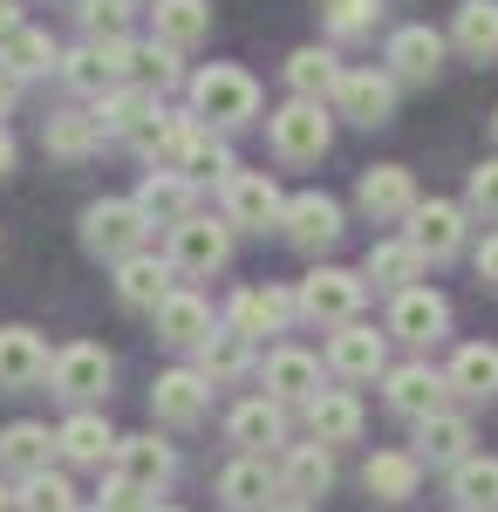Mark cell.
I'll return each mask as SVG.
<instances>
[{"label":"cell","mask_w":498,"mask_h":512,"mask_svg":"<svg viewBox=\"0 0 498 512\" xmlns=\"http://www.w3.org/2000/svg\"><path fill=\"white\" fill-rule=\"evenodd\" d=\"M362 274L376 280V287L410 294V287L423 280V253L410 246V239H376V246H369V260H362Z\"/></svg>","instance_id":"cell-32"},{"label":"cell","mask_w":498,"mask_h":512,"mask_svg":"<svg viewBox=\"0 0 498 512\" xmlns=\"http://www.w3.org/2000/svg\"><path fill=\"white\" fill-rule=\"evenodd\" d=\"M417 444H423V458H430V465H451V472H458L464 458H471V424L444 410V417H430V424H423Z\"/></svg>","instance_id":"cell-40"},{"label":"cell","mask_w":498,"mask_h":512,"mask_svg":"<svg viewBox=\"0 0 498 512\" xmlns=\"http://www.w3.org/2000/svg\"><path fill=\"white\" fill-rule=\"evenodd\" d=\"M110 376H116V362L96 342H76V349H62L55 355V369H48V383L69 396V403H96V396L110 390Z\"/></svg>","instance_id":"cell-9"},{"label":"cell","mask_w":498,"mask_h":512,"mask_svg":"<svg viewBox=\"0 0 498 512\" xmlns=\"http://www.w3.org/2000/svg\"><path fill=\"white\" fill-rule=\"evenodd\" d=\"M55 369V355L35 328H0V390H35Z\"/></svg>","instance_id":"cell-17"},{"label":"cell","mask_w":498,"mask_h":512,"mask_svg":"<svg viewBox=\"0 0 498 512\" xmlns=\"http://www.w3.org/2000/svg\"><path fill=\"white\" fill-rule=\"evenodd\" d=\"M226 437L246 451V458H260L267 444H280V437H287V410H280L273 396H246V403L226 417Z\"/></svg>","instance_id":"cell-23"},{"label":"cell","mask_w":498,"mask_h":512,"mask_svg":"<svg viewBox=\"0 0 498 512\" xmlns=\"http://www.w3.org/2000/svg\"><path fill=\"white\" fill-rule=\"evenodd\" d=\"M471 205H478L485 219H498V158L471 171Z\"/></svg>","instance_id":"cell-49"},{"label":"cell","mask_w":498,"mask_h":512,"mask_svg":"<svg viewBox=\"0 0 498 512\" xmlns=\"http://www.w3.org/2000/svg\"><path fill=\"white\" fill-rule=\"evenodd\" d=\"M212 35V7L205 0H157V41L164 48H198Z\"/></svg>","instance_id":"cell-38"},{"label":"cell","mask_w":498,"mask_h":512,"mask_svg":"<svg viewBox=\"0 0 498 512\" xmlns=\"http://www.w3.org/2000/svg\"><path fill=\"white\" fill-rule=\"evenodd\" d=\"M280 212H287V198H280V185L267 171H232L226 178V226L267 233V226H280Z\"/></svg>","instance_id":"cell-5"},{"label":"cell","mask_w":498,"mask_h":512,"mask_svg":"<svg viewBox=\"0 0 498 512\" xmlns=\"http://www.w3.org/2000/svg\"><path fill=\"white\" fill-rule=\"evenodd\" d=\"M96 512H151V492H137V485L110 478V485H103V499H96Z\"/></svg>","instance_id":"cell-48"},{"label":"cell","mask_w":498,"mask_h":512,"mask_svg":"<svg viewBox=\"0 0 498 512\" xmlns=\"http://www.w3.org/2000/svg\"><path fill=\"white\" fill-rule=\"evenodd\" d=\"M355 205H362L369 219H410L423 198H417V178H410L403 164H369L362 185H355Z\"/></svg>","instance_id":"cell-10"},{"label":"cell","mask_w":498,"mask_h":512,"mask_svg":"<svg viewBox=\"0 0 498 512\" xmlns=\"http://www.w3.org/2000/svg\"><path fill=\"white\" fill-rule=\"evenodd\" d=\"M280 233H287V246H301V253H328V246L342 239V205H335L328 192L287 198V212H280Z\"/></svg>","instance_id":"cell-7"},{"label":"cell","mask_w":498,"mask_h":512,"mask_svg":"<svg viewBox=\"0 0 498 512\" xmlns=\"http://www.w3.org/2000/svg\"><path fill=\"white\" fill-rule=\"evenodd\" d=\"M348 69L328 55V48H294L287 55V89L301 96V103H321V96H335V82H342Z\"/></svg>","instance_id":"cell-35"},{"label":"cell","mask_w":498,"mask_h":512,"mask_svg":"<svg viewBox=\"0 0 498 512\" xmlns=\"http://www.w3.org/2000/svg\"><path fill=\"white\" fill-rule=\"evenodd\" d=\"M417 478H423V465L410 458V451H376V458L362 465V485H369L376 506H403V499H417Z\"/></svg>","instance_id":"cell-27"},{"label":"cell","mask_w":498,"mask_h":512,"mask_svg":"<svg viewBox=\"0 0 498 512\" xmlns=\"http://www.w3.org/2000/svg\"><path fill=\"white\" fill-rule=\"evenodd\" d=\"M48 451H55L48 424H7V431H0V465H7V472H21V478L48 472Z\"/></svg>","instance_id":"cell-36"},{"label":"cell","mask_w":498,"mask_h":512,"mask_svg":"<svg viewBox=\"0 0 498 512\" xmlns=\"http://www.w3.org/2000/svg\"><path fill=\"white\" fill-rule=\"evenodd\" d=\"M0 7H7V0H0Z\"/></svg>","instance_id":"cell-57"},{"label":"cell","mask_w":498,"mask_h":512,"mask_svg":"<svg viewBox=\"0 0 498 512\" xmlns=\"http://www.w3.org/2000/svg\"><path fill=\"white\" fill-rule=\"evenodd\" d=\"M492 137H498V117H492Z\"/></svg>","instance_id":"cell-56"},{"label":"cell","mask_w":498,"mask_h":512,"mask_svg":"<svg viewBox=\"0 0 498 512\" xmlns=\"http://www.w3.org/2000/svg\"><path fill=\"white\" fill-rule=\"evenodd\" d=\"M96 123H103V137H137V144H144L157 130V96L137 89V82H130V89H110V96L96 103Z\"/></svg>","instance_id":"cell-24"},{"label":"cell","mask_w":498,"mask_h":512,"mask_svg":"<svg viewBox=\"0 0 498 512\" xmlns=\"http://www.w3.org/2000/svg\"><path fill=\"white\" fill-rule=\"evenodd\" d=\"M76 14H82V28H89L96 41H123V21H130V0H82Z\"/></svg>","instance_id":"cell-46"},{"label":"cell","mask_w":498,"mask_h":512,"mask_svg":"<svg viewBox=\"0 0 498 512\" xmlns=\"http://www.w3.org/2000/svg\"><path fill=\"white\" fill-rule=\"evenodd\" d=\"M137 212H144L151 226H185V219H192V178H178V171H151L144 192H137Z\"/></svg>","instance_id":"cell-31"},{"label":"cell","mask_w":498,"mask_h":512,"mask_svg":"<svg viewBox=\"0 0 498 512\" xmlns=\"http://www.w3.org/2000/svg\"><path fill=\"white\" fill-rule=\"evenodd\" d=\"M178 178H192V185L219 178V185H226V178H232V151L219 144V137H212V130H198L192 151H185V164H178Z\"/></svg>","instance_id":"cell-43"},{"label":"cell","mask_w":498,"mask_h":512,"mask_svg":"<svg viewBox=\"0 0 498 512\" xmlns=\"http://www.w3.org/2000/svg\"><path fill=\"white\" fill-rule=\"evenodd\" d=\"M280 485H287V499H294V506L321 499V492L335 485V458H328V444H294V451H287V465H280Z\"/></svg>","instance_id":"cell-28"},{"label":"cell","mask_w":498,"mask_h":512,"mask_svg":"<svg viewBox=\"0 0 498 512\" xmlns=\"http://www.w3.org/2000/svg\"><path fill=\"white\" fill-rule=\"evenodd\" d=\"M451 499L458 512H498V458H464L451 472Z\"/></svg>","instance_id":"cell-39"},{"label":"cell","mask_w":498,"mask_h":512,"mask_svg":"<svg viewBox=\"0 0 498 512\" xmlns=\"http://www.w3.org/2000/svg\"><path fill=\"white\" fill-rule=\"evenodd\" d=\"M171 472H178V458H171V444H157L151 431H144V437H123V444H116V478H123V485H137V492H157V485H171Z\"/></svg>","instance_id":"cell-20"},{"label":"cell","mask_w":498,"mask_h":512,"mask_svg":"<svg viewBox=\"0 0 498 512\" xmlns=\"http://www.w3.org/2000/svg\"><path fill=\"white\" fill-rule=\"evenodd\" d=\"M0 69L14 82H28V76L62 69V55H55V41L41 35V28H14V35H0Z\"/></svg>","instance_id":"cell-34"},{"label":"cell","mask_w":498,"mask_h":512,"mask_svg":"<svg viewBox=\"0 0 498 512\" xmlns=\"http://www.w3.org/2000/svg\"><path fill=\"white\" fill-rule=\"evenodd\" d=\"M260 390L287 410V403H314L321 396V362L307 349H273L267 355V369H260Z\"/></svg>","instance_id":"cell-13"},{"label":"cell","mask_w":498,"mask_h":512,"mask_svg":"<svg viewBox=\"0 0 498 512\" xmlns=\"http://www.w3.org/2000/svg\"><path fill=\"white\" fill-rule=\"evenodd\" d=\"M444 396H451V383H444L430 362H403V369H389V410H396V417L430 424V417H444Z\"/></svg>","instance_id":"cell-11"},{"label":"cell","mask_w":498,"mask_h":512,"mask_svg":"<svg viewBox=\"0 0 498 512\" xmlns=\"http://www.w3.org/2000/svg\"><path fill=\"white\" fill-rule=\"evenodd\" d=\"M273 512H307V506H294V499H287V506H273Z\"/></svg>","instance_id":"cell-54"},{"label":"cell","mask_w":498,"mask_h":512,"mask_svg":"<svg viewBox=\"0 0 498 512\" xmlns=\"http://www.w3.org/2000/svg\"><path fill=\"white\" fill-rule=\"evenodd\" d=\"M14 512H82V506H76V485L62 472H41V478H21Z\"/></svg>","instance_id":"cell-42"},{"label":"cell","mask_w":498,"mask_h":512,"mask_svg":"<svg viewBox=\"0 0 498 512\" xmlns=\"http://www.w3.org/2000/svg\"><path fill=\"white\" fill-rule=\"evenodd\" d=\"M14 103H21V82H14V76H7V69H0V117H7Z\"/></svg>","instance_id":"cell-51"},{"label":"cell","mask_w":498,"mask_h":512,"mask_svg":"<svg viewBox=\"0 0 498 512\" xmlns=\"http://www.w3.org/2000/svg\"><path fill=\"white\" fill-rule=\"evenodd\" d=\"M273 492H280V472H273L267 458H239V465L219 472V499H226L232 512H273L267 506Z\"/></svg>","instance_id":"cell-25"},{"label":"cell","mask_w":498,"mask_h":512,"mask_svg":"<svg viewBox=\"0 0 498 512\" xmlns=\"http://www.w3.org/2000/svg\"><path fill=\"white\" fill-rule=\"evenodd\" d=\"M205 403H212V383H205L198 369H164V376L151 383L157 424H198V417H205Z\"/></svg>","instance_id":"cell-16"},{"label":"cell","mask_w":498,"mask_h":512,"mask_svg":"<svg viewBox=\"0 0 498 512\" xmlns=\"http://www.w3.org/2000/svg\"><path fill=\"white\" fill-rule=\"evenodd\" d=\"M328 137H335V123H328V110L321 103H287V110H273V151L287 164H314L321 151H328Z\"/></svg>","instance_id":"cell-4"},{"label":"cell","mask_w":498,"mask_h":512,"mask_svg":"<svg viewBox=\"0 0 498 512\" xmlns=\"http://www.w3.org/2000/svg\"><path fill=\"white\" fill-rule=\"evenodd\" d=\"M151 512H178V506H151Z\"/></svg>","instance_id":"cell-55"},{"label":"cell","mask_w":498,"mask_h":512,"mask_svg":"<svg viewBox=\"0 0 498 512\" xmlns=\"http://www.w3.org/2000/svg\"><path fill=\"white\" fill-rule=\"evenodd\" d=\"M232 253V226L226 219H185V226H171V267L178 274H219Z\"/></svg>","instance_id":"cell-8"},{"label":"cell","mask_w":498,"mask_h":512,"mask_svg":"<svg viewBox=\"0 0 498 512\" xmlns=\"http://www.w3.org/2000/svg\"><path fill=\"white\" fill-rule=\"evenodd\" d=\"M151 321H157V342H171V349H205V342L219 335V328H212V308H205L198 294H185V287H178Z\"/></svg>","instance_id":"cell-21"},{"label":"cell","mask_w":498,"mask_h":512,"mask_svg":"<svg viewBox=\"0 0 498 512\" xmlns=\"http://www.w3.org/2000/svg\"><path fill=\"white\" fill-rule=\"evenodd\" d=\"M198 355H205V362H198V376H205V383H232V376L246 369V335L219 328V335H212V342H205Z\"/></svg>","instance_id":"cell-44"},{"label":"cell","mask_w":498,"mask_h":512,"mask_svg":"<svg viewBox=\"0 0 498 512\" xmlns=\"http://www.w3.org/2000/svg\"><path fill=\"white\" fill-rule=\"evenodd\" d=\"M362 294H369L362 274H348V267H314V274L301 280V294H294V308H301L307 321H335V328H348L355 308H362Z\"/></svg>","instance_id":"cell-3"},{"label":"cell","mask_w":498,"mask_h":512,"mask_svg":"<svg viewBox=\"0 0 498 512\" xmlns=\"http://www.w3.org/2000/svg\"><path fill=\"white\" fill-rule=\"evenodd\" d=\"M376 14H383V0H335V7H328V28H335V35H369Z\"/></svg>","instance_id":"cell-47"},{"label":"cell","mask_w":498,"mask_h":512,"mask_svg":"<svg viewBox=\"0 0 498 512\" xmlns=\"http://www.w3.org/2000/svg\"><path fill=\"white\" fill-rule=\"evenodd\" d=\"M410 246H417L423 260H451V253H458L464 246V212L458 205H444V198H423L417 212H410Z\"/></svg>","instance_id":"cell-15"},{"label":"cell","mask_w":498,"mask_h":512,"mask_svg":"<svg viewBox=\"0 0 498 512\" xmlns=\"http://www.w3.org/2000/svg\"><path fill=\"white\" fill-rule=\"evenodd\" d=\"M444 383L458 396H471V403H492L498 396V349L492 342H464V349L451 355V369H444Z\"/></svg>","instance_id":"cell-29"},{"label":"cell","mask_w":498,"mask_h":512,"mask_svg":"<svg viewBox=\"0 0 498 512\" xmlns=\"http://www.w3.org/2000/svg\"><path fill=\"white\" fill-rule=\"evenodd\" d=\"M62 76H69V89L96 96V103H103L116 82H123V76H116V62L103 55V48H96V41H89V48H76V55H62Z\"/></svg>","instance_id":"cell-41"},{"label":"cell","mask_w":498,"mask_h":512,"mask_svg":"<svg viewBox=\"0 0 498 512\" xmlns=\"http://www.w3.org/2000/svg\"><path fill=\"white\" fill-rule=\"evenodd\" d=\"M451 41H458L471 62H492L498 55V0H464L458 21H451Z\"/></svg>","instance_id":"cell-37"},{"label":"cell","mask_w":498,"mask_h":512,"mask_svg":"<svg viewBox=\"0 0 498 512\" xmlns=\"http://www.w3.org/2000/svg\"><path fill=\"white\" fill-rule=\"evenodd\" d=\"M14 158H21V151H14V137H7V130H0V178H7V171H14Z\"/></svg>","instance_id":"cell-52"},{"label":"cell","mask_w":498,"mask_h":512,"mask_svg":"<svg viewBox=\"0 0 498 512\" xmlns=\"http://www.w3.org/2000/svg\"><path fill=\"white\" fill-rule=\"evenodd\" d=\"M287 315H294V294H280V287H239L226 301V328L232 335H280L287 328Z\"/></svg>","instance_id":"cell-14"},{"label":"cell","mask_w":498,"mask_h":512,"mask_svg":"<svg viewBox=\"0 0 498 512\" xmlns=\"http://www.w3.org/2000/svg\"><path fill=\"white\" fill-rule=\"evenodd\" d=\"M451 328V308H444V294H430V287H410V294H396V308H389V335H403V342H437Z\"/></svg>","instance_id":"cell-22"},{"label":"cell","mask_w":498,"mask_h":512,"mask_svg":"<svg viewBox=\"0 0 498 512\" xmlns=\"http://www.w3.org/2000/svg\"><path fill=\"white\" fill-rule=\"evenodd\" d=\"M116 444H123V437H116L110 417H96V410H76V417L55 431V451H62L69 465H103V458H116Z\"/></svg>","instance_id":"cell-26"},{"label":"cell","mask_w":498,"mask_h":512,"mask_svg":"<svg viewBox=\"0 0 498 512\" xmlns=\"http://www.w3.org/2000/svg\"><path fill=\"white\" fill-rule=\"evenodd\" d=\"M144 239H151V219L137 212V198H96L89 212H82V246L96 253V260H137L144 253Z\"/></svg>","instance_id":"cell-1"},{"label":"cell","mask_w":498,"mask_h":512,"mask_svg":"<svg viewBox=\"0 0 498 512\" xmlns=\"http://www.w3.org/2000/svg\"><path fill=\"white\" fill-rule=\"evenodd\" d=\"M171 274H178L171 260L137 253V260H123V267H116V301H123V308H151V315H157V308L178 294V287H171Z\"/></svg>","instance_id":"cell-19"},{"label":"cell","mask_w":498,"mask_h":512,"mask_svg":"<svg viewBox=\"0 0 498 512\" xmlns=\"http://www.w3.org/2000/svg\"><path fill=\"white\" fill-rule=\"evenodd\" d=\"M307 431H314V444H355L362 437V403L348 390H321L307 403Z\"/></svg>","instance_id":"cell-30"},{"label":"cell","mask_w":498,"mask_h":512,"mask_svg":"<svg viewBox=\"0 0 498 512\" xmlns=\"http://www.w3.org/2000/svg\"><path fill=\"white\" fill-rule=\"evenodd\" d=\"M389 110H396V76L389 69H348L335 82V117L376 130V123H389Z\"/></svg>","instance_id":"cell-6"},{"label":"cell","mask_w":498,"mask_h":512,"mask_svg":"<svg viewBox=\"0 0 498 512\" xmlns=\"http://www.w3.org/2000/svg\"><path fill=\"white\" fill-rule=\"evenodd\" d=\"M0 512H14V499H7V485H0Z\"/></svg>","instance_id":"cell-53"},{"label":"cell","mask_w":498,"mask_h":512,"mask_svg":"<svg viewBox=\"0 0 498 512\" xmlns=\"http://www.w3.org/2000/svg\"><path fill=\"white\" fill-rule=\"evenodd\" d=\"M192 103H198V117H212L219 130H239V123L260 117V82L246 69H232V62H212V69L192 76Z\"/></svg>","instance_id":"cell-2"},{"label":"cell","mask_w":498,"mask_h":512,"mask_svg":"<svg viewBox=\"0 0 498 512\" xmlns=\"http://www.w3.org/2000/svg\"><path fill=\"white\" fill-rule=\"evenodd\" d=\"M41 144H48V158H89V151H103V123H96V110H62V117H48V130H41Z\"/></svg>","instance_id":"cell-33"},{"label":"cell","mask_w":498,"mask_h":512,"mask_svg":"<svg viewBox=\"0 0 498 512\" xmlns=\"http://www.w3.org/2000/svg\"><path fill=\"white\" fill-rule=\"evenodd\" d=\"M130 76H137V89H171L178 82V48H164V41H144V48H130Z\"/></svg>","instance_id":"cell-45"},{"label":"cell","mask_w":498,"mask_h":512,"mask_svg":"<svg viewBox=\"0 0 498 512\" xmlns=\"http://www.w3.org/2000/svg\"><path fill=\"white\" fill-rule=\"evenodd\" d=\"M478 280H485V287H498V233L478 246Z\"/></svg>","instance_id":"cell-50"},{"label":"cell","mask_w":498,"mask_h":512,"mask_svg":"<svg viewBox=\"0 0 498 512\" xmlns=\"http://www.w3.org/2000/svg\"><path fill=\"white\" fill-rule=\"evenodd\" d=\"M444 69V35L437 28H396L389 35V76L396 82H437Z\"/></svg>","instance_id":"cell-18"},{"label":"cell","mask_w":498,"mask_h":512,"mask_svg":"<svg viewBox=\"0 0 498 512\" xmlns=\"http://www.w3.org/2000/svg\"><path fill=\"white\" fill-rule=\"evenodd\" d=\"M389 362V335H376L369 321H348L335 328V342H328V369L348 376V383H369V376H383Z\"/></svg>","instance_id":"cell-12"}]
</instances>
